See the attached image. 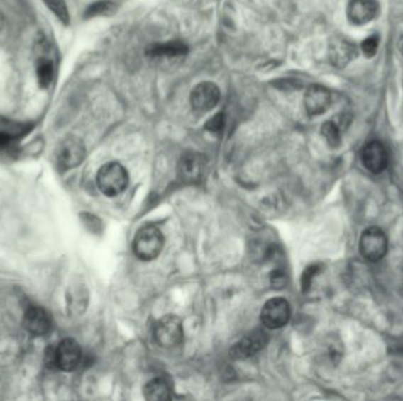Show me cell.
Returning a JSON list of instances; mask_svg holds the SVG:
<instances>
[{
  "instance_id": "obj_1",
  "label": "cell",
  "mask_w": 403,
  "mask_h": 401,
  "mask_svg": "<svg viewBox=\"0 0 403 401\" xmlns=\"http://www.w3.org/2000/svg\"><path fill=\"white\" fill-rule=\"evenodd\" d=\"M164 246L163 233L155 225L143 226L136 233L133 249L136 256L144 261L156 259Z\"/></svg>"
},
{
  "instance_id": "obj_2",
  "label": "cell",
  "mask_w": 403,
  "mask_h": 401,
  "mask_svg": "<svg viewBox=\"0 0 403 401\" xmlns=\"http://www.w3.org/2000/svg\"><path fill=\"white\" fill-rule=\"evenodd\" d=\"M129 176L126 167L117 163L105 164L97 173V186L106 197H116L126 191Z\"/></svg>"
},
{
  "instance_id": "obj_3",
  "label": "cell",
  "mask_w": 403,
  "mask_h": 401,
  "mask_svg": "<svg viewBox=\"0 0 403 401\" xmlns=\"http://www.w3.org/2000/svg\"><path fill=\"white\" fill-rule=\"evenodd\" d=\"M156 343L164 349H172L183 341L184 329L181 319L176 315H164L153 329Z\"/></svg>"
},
{
  "instance_id": "obj_4",
  "label": "cell",
  "mask_w": 403,
  "mask_h": 401,
  "mask_svg": "<svg viewBox=\"0 0 403 401\" xmlns=\"http://www.w3.org/2000/svg\"><path fill=\"white\" fill-rule=\"evenodd\" d=\"M360 251L365 259L379 261L386 256L388 251V239L382 230L372 226L365 230L360 238Z\"/></svg>"
},
{
  "instance_id": "obj_5",
  "label": "cell",
  "mask_w": 403,
  "mask_h": 401,
  "mask_svg": "<svg viewBox=\"0 0 403 401\" xmlns=\"http://www.w3.org/2000/svg\"><path fill=\"white\" fill-rule=\"evenodd\" d=\"M87 154L85 145L82 139L69 135L60 142L56 152L57 165L60 170L67 171L79 166Z\"/></svg>"
},
{
  "instance_id": "obj_6",
  "label": "cell",
  "mask_w": 403,
  "mask_h": 401,
  "mask_svg": "<svg viewBox=\"0 0 403 401\" xmlns=\"http://www.w3.org/2000/svg\"><path fill=\"white\" fill-rule=\"evenodd\" d=\"M292 317V308L283 298H274L265 303L262 308L261 320L269 329H282Z\"/></svg>"
},
{
  "instance_id": "obj_7",
  "label": "cell",
  "mask_w": 403,
  "mask_h": 401,
  "mask_svg": "<svg viewBox=\"0 0 403 401\" xmlns=\"http://www.w3.org/2000/svg\"><path fill=\"white\" fill-rule=\"evenodd\" d=\"M221 101V90L215 83L203 81L196 85L190 94V104L197 113L211 111Z\"/></svg>"
},
{
  "instance_id": "obj_8",
  "label": "cell",
  "mask_w": 403,
  "mask_h": 401,
  "mask_svg": "<svg viewBox=\"0 0 403 401\" xmlns=\"http://www.w3.org/2000/svg\"><path fill=\"white\" fill-rule=\"evenodd\" d=\"M82 356V349L76 340L71 338L62 340L55 347V368L64 372H72L79 366Z\"/></svg>"
},
{
  "instance_id": "obj_9",
  "label": "cell",
  "mask_w": 403,
  "mask_h": 401,
  "mask_svg": "<svg viewBox=\"0 0 403 401\" xmlns=\"http://www.w3.org/2000/svg\"><path fill=\"white\" fill-rule=\"evenodd\" d=\"M267 343H268L267 333L262 329H255L253 332L245 334L240 341H237L231 347L230 356L233 359H247L265 349Z\"/></svg>"
},
{
  "instance_id": "obj_10",
  "label": "cell",
  "mask_w": 403,
  "mask_h": 401,
  "mask_svg": "<svg viewBox=\"0 0 403 401\" xmlns=\"http://www.w3.org/2000/svg\"><path fill=\"white\" fill-rule=\"evenodd\" d=\"M24 326L33 336H45L53 329V318L42 306L28 305L25 310Z\"/></svg>"
},
{
  "instance_id": "obj_11",
  "label": "cell",
  "mask_w": 403,
  "mask_h": 401,
  "mask_svg": "<svg viewBox=\"0 0 403 401\" xmlns=\"http://www.w3.org/2000/svg\"><path fill=\"white\" fill-rule=\"evenodd\" d=\"M362 163L367 170L379 174L388 166V152L382 142L374 140L367 144L362 149Z\"/></svg>"
},
{
  "instance_id": "obj_12",
  "label": "cell",
  "mask_w": 403,
  "mask_h": 401,
  "mask_svg": "<svg viewBox=\"0 0 403 401\" xmlns=\"http://www.w3.org/2000/svg\"><path fill=\"white\" fill-rule=\"evenodd\" d=\"M205 163L206 160L204 156H202L199 153H184L178 164V176L185 183H195L201 179Z\"/></svg>"
},
{
  "instance_id": "obj_13",
  "label": "cell",
  "mask_w": 403,
  "mask_h": 401,
  "mask_svg": "<svg viewBox=\"0 0 403 401\" xmlns=\"http://www.w3.org/2000/svg\"><path fill=\"white\" fill-rule=\"evenodd\" d=\"M331 92L321 85H311L304 94V106L310 115H324L331 106Z\"/></svg>"
},
{
  "instance_id": "obj_14",
  "label": "cell",
  "mask_w": 403,
  "mask_h": 401,
  "mask_svg": "<svg viewBox=\"0 0 403 401\" xmlns=\"http://www.w3.org/2000/svg\"><path fill=\"white\" fill-rule=\"evenodd\" d=\"M379 6L376 0H350L348 5L347 16L355 25L367 24L376 17Z\"/></svg>"
},
{
  "instance_id": "obj_15",
  "label": "cell",
  "mask_w": 403,
  "mask_h": 401,
  "mask_svg": "<svg viewBox=\"0 0 403 401\" xmlns=\"http://www.w3.org/2000/svg\"><path fill=\"white\" fill-rule=\"evenodd\" d=\"M358 49L353 43L344 38H334L329 45V59L337 69H342L358 56Z\"/></svg>"
},
{
  "instance_id": "obj_16",
  "label": "cell",
  "mask_w": 403,
  "mask_h": 401,
  "mask_svg": "<svg viewBox=\"0 0 403 401\" xmlns=\"http://www.w3.org/2000/svg\"><path fill=\"white\" fill-rule=\"evenodd\" d=\"M189 47L183 42H167L153 44L146 47L145 55L150 58H176V57H184L188 55Z\"/></svg>"
},
{
  "instance_id": "obj_17",
  "label": "cell",
  "mask_w": 403,
  "mask_h": 401,
  "mask_svg": "<svg viewBox=\"0 0 403 401\" xmlns=\"http://www.w3.org/2000/svg\"><path fill=\"white\" fill-rule=\"evenodd\" d=\"M144 397L150 401L170 400L172 398V385L167 378H155L145 385Z\"/></svg>"
},
{
  "instance_id": "obj_18",
  "label": "cell",
  "mask_w": 403,
  "mask_h": 401,
  "mask_svg": "<svg viewBox=\"0 0 403 401\" xmlns=\"http://www.w3.org/2000/svg\"><path fill=\"white\" fill-rule=\"evenodd\" d=\"M35 74L38 80L39 86L48 89L55 78V65L51 59L48 57H40L35 65Z\"/></svg>"
},
{
  "instance_id": "obj_19",
  "label": "cell",
  "mask_w": 403,
  "mask_h": 401,
  "mask_svg": "<svg viewBox=\"0 0 403 401\" xmlns=\"http://www.w3.org/2000/svg\"><path fill=\"white\" fill-rule=\"evenodd\" d=\"M117 9H118L117 4L112 0H97L87 7L84 13V18L91 19V18L101 17V16L103 17L112 16L117 12Z\"/></svg>"
},
{
  "instance_id": "obj_20",
  "label": "cell",
  "mask_w": 403,
  "mask_h": 401,
  "mask_svg": "<svg viewBox=\"0 0 403 401\" xmlns=\"http://www.w3.org/2000/svg\"><path fill=\"white\" fill-rule=\"evenodd\" d=\"M30 130L31 128L28 124L14 123V121L7 120L5 118L0 117V132L10 135L11 138H13L14 140L26 135Z\"/></svg>"
},
{
  "instance_id": "obj_21",
  "label": "cell",
  "mask_w": 403,
  "mask_h": 401,
  "mask_svg": "<svg viewBox=\"0 0 403 401\" xmlns=\"http://www.w3.org/2000/svg\"><path fill=\"white\" fill-rule=\"evenodd\" d=\"M322 135L327 140L328 145L331 147H337L341 144L340 128L334 121H326L321 128Z\"/></svg>"
},
{
  "instance_id": "obj_22",
  "label": "cell",
  "mask_w": 403,
  "mask_h": 401,
  "mask_svg": "<svg viewBox=\"0 0 403 401\" xmlns=\"http://www.w3.org/2000/svg\"><path fill=\"white\" fill-rule=\"evenodd\" d=\"M43 1L63 24H69V9H67L65 0H43Z\"/></svg>"
},
{
  "instance_id": "obj_23",
  "label": "cell",
  "mask_w": 403,
  "mask_h": 401,
  "mask_svg": "<svg viewBox=\"0 0 403 401\" xmlns=\"http://www.w3.org/2000/svg\"><path fill=\"white\" fill-rule=\"evenodd\" d=\"M320 271L321 265L315 264V265L307 267V270L303 272L302 279H301V285H302V290L304 293L309 290L310 286L313 284L314 278H315V276H316Z\"/></svg>"
},
{
  "instance_id": "obj_24",
  "label": "cell",
  "mask_w": 403,
  "mask_h": 401,
  "mask_svg": "<svg viewBox=\"0 0 403 401\" xmlns=\"http://www.w3.org/2000/svg\"><path fill=\"white\" fill-rule=\"evenodd\" d=\"M226 126V115L223 112L216 113L211 119H209L205 124V128L211 133H219L223 131V128Z\"/></svg>"
},
{
  "instance_id": "obj_25",
  "label": "cell",
  "mask_w": 403,
  "mask_h": 401,
  "mask_svg": "<svg viewBox=\"0 0 403 401\" xmlns=\"http://www.w3.org/2000/svg\"><path fill=\"white\" fill-rule=\"evenodd\" d=\"M377 47H379V38L376 35L369 37L361 44L362 51L365 53V56L368 57V58L375 56L376 52H377Z\"/></svg>"
},
{
  "instance_id": "obj_26",
  "label": "cell",
  "mask_w": 403,
  "mask_h": 401,
  "mask_svg": "<svg viewBox=\"0 0 403 401\" xmlns=\"http://www.w3.org/2000/svg\"><path fill=\"white\" fill-rule=\"evenodd\" d=\"M271 284L274 285L277 288L285 286L287 284V277L285 274L281 271H275L274 273L271 274Z\"/></svg>"
},
{
  "instance_id": "obj_27",
  "label": "cell",
  "mask_w": 403,
  "mask_h": 401,
  "mask_svg": "<svg viewBox=\"0 0 403 401\" xmlns=\"http://www.w3.org/2000/svg\"><path fill=\"white\" fill-rule=\"evenodd\" d=\"M399 49H400L401 53L403 55V35L400 37V40H399Z\"/></svg>"
},
{
  "instance_id": "obj_28",
  "label": "cell",
  "mask_w": 403,
  "mask_h": 401,
  "mask_svg": "<svg viewBox=\"0 0 403 401\" xmlns=\"http://www.w3.org/2000/svg\"><path fill=\"white\" fill-rule=\"evenodd\" d=\"M3 26H4V16L3 14H1V12H0V30L3 28Z\"/></svg>"
}]
</instances>
